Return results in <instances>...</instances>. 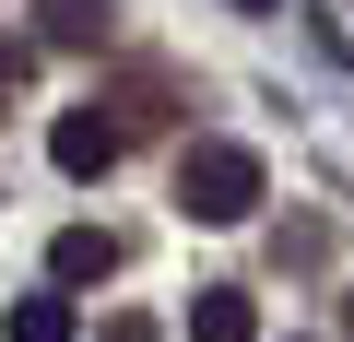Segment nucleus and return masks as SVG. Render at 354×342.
<instances>
[{
	"label": "nucleus",
	"instance_id": "f257e3e1",
	"mask_svg": "<svg viewBox=\"0 0 354 342\" xmlns=\"http://www.w3.org/2000/svg\"><path fill=\"white\" fill-rule=\"evenodd\" d=\"M177 213L189 225H248L260 213V153L248 142H189L177 153Z\"/></svg>",
	"mask_w": 354,
	"mask_h": 342
},
{
	"label": "nucleus",
	"instance_id": "f03ea898",
	"mask_svg": "<svg viewBox=\"0 0 354 342\" xmlns=\"http://www.w3.org/2000/svg\"><path fill=\"white\" fill-rule=\"evenodd\" d=\"M95 106H106L130 142H142V130H177V118H189V95H177V71H165V59H130V71H118Z\"/></svg>",
	"mask_w": 354,
	"mask_h": 342
},
{
	"label": "nucleus",
	"instance_id": "7ed1b4c3",
	"mask_svg": "<svg viewBox=\"0 0 354 342\" xmlns=\"http://www.w3.org/2000/svg\"><path fill=\"white\" fill-rule=\"evenodd\" d=\"M118 153H130V130L106 106H59V130H48V165H59V178H106Z\"/></svg>",
	"mask_w": 354,
	"mask_h": 342
},
{
	"label": "nucleus",
	"instance_id": "20e7f679",
	"mask_svg": "<svg viewBox=\"0 0 354 342\" xmlns=\"http://www.w3.org/2000/svg\"><path fill=\"white\" fill-rule=\"evenodd\" d=\"M106 272H118V236H106V225H59V236H48V283H59V295H71V283H106Z\"/></svg>",
	"mask_w": 354,
	"mask_h": 342
},
{
	"label": "nucleus",
	"instance_id": "39448f33",
	"mask_svg": "<svg viewBox=\"0 0 354 342\" xmlns=\"http://www.w3.org/2000/svg\"><path fill=\"white\" fill-rule=\"evenodd\" d=\"M189 342H260V307L236 283H213V295H189Z\"/></svg>",
	"mask_w": 354,
	"mask_h": 342
},
{
	"label": "nucleus",
	"instance_id": "423d86ee",
	"mask_svg": "<svg viewBox=\"0 0 354 342\" xmlns=\"http://www.w3.org/2000/svg\"><path fill=\"white\" fill-rule=\"evenodd\" d=\"M118 36V0H48V48H106Z\"/></svg>",
	"mask_w": 354,
	"mask_h": 342
},
{
	"label": "nucleus",
	"instance_id": "0eeeda50",
	"mask_svg": "<svg viewBox=\"0 0 354 342\" xmlns=\"http://www.w3.org/2000/svg\"><path fill=\"white\" fill-rule=\"evenodd\" d=\"M12 342H83V307L71 295H24L12 307Z\"/></svg>",
	"mask_w": 354,
	"mask_h": 342
},
{
	"label": "nucleus",
	"instance_id": "6e6552de",
	"mask_svg": "<svg viewBox=\"0 0 354 342\" xmlns=\"http://www.w3.org/2000/svg\"><path fill=\"white\" fill-rule=\"evenodd\" d=\"M24 71H36V36H0V95H12Z\"/></svg>",
	"mask_w": 354,
	"mask_h": 342
},
{
	"label": "nucleus",
	"instance_id": "1a4fd4ad",
	"mask_svg": "<svg viewBox=\"0 0 354 342\" xmlns=\"http://www.w3.org/2000/svg\"><path fill=\"white\" fill-rule=\"evenodd\" d=\"M106 342H165V330H153L142 307H118V319H106Z\"/></svg>",
	"mask_w": 354,
	"mask_h": 342
},
{
	"label": "nucleus",
	"instance_id": "9d476101",
	"mask_svg": "<svg viewBox=\"0 0 354 342\" xmlns=\"http://www.w3.org/2000/svg\"><path fill=\"white\" fill-rule=\"evenodd\" d=\"M236 12H283V0H236Z\"/></svg>",
	"mask_w": 354,
	"mask_h": 342
},
{
	"label": "nucleus",
	"instance_id": "9b49d317",
	"mask_svg": "<svg viewBox=\"0 0 354 342\" xmlns=\"http://www.w3.org/2000/svg\"><path fill=\"white\" fill-rule=\"evenodd\" d=\"M342 342H354V295H342Z\"/></svg>",
	"mask_w": 354,
	"mask_h": 342
}]
</instances>
